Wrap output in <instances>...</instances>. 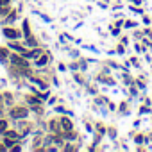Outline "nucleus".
<instances>
[{"mask_svg":"<svg viewBox=\"0 0 152 152\" xmlns=\"http://www.w3.org/2000/svg\"><path fill=\"white\" fill-rule=\"evenodd\" d=\"M6 127H7V124L4 120H0V132H6Z\"/></svg>","mask_w":152,"mask_h":152,"instance_id":"nucleus-5","label":"nucleus"},{"mask_svg":"<svg viewBox=\"0 0 152 152\" xmlns=\"http://www.w3.org/2000/svg\"><path fill=\"white\" fill-rule=\"evenodd\" d=\"M4 57H6V50L0 48V59H4Z\"/></svg>","mask_w":152,"mask_h":152,"instance_id":"nucleus-9","label":"nucleus"},{"mask_svg":"<svg viewBox=\"0 0 152 152\" xmlns=\"http://www.w3.org/2000/svg\"><path fill=\"white\" fill-rule=\"evenodd\" d=\"M11 116L13 118H25L27 116V109L25 107H13L11 109Z\"/></svg>","mask_w":152,"mask_h":152,"instance_id":"nucleus-1","label":"nucleus"},{"mask_svg":"<svg viewBox=\"0 0 152 152\" xmlns=\"http://www.w3.org/2000/svg\"><path fill=\"white\" fill-rule=\"evenodd\" d=\"M15 145V141H11V140H6V147H13Z\"/></svg>","mask_w":152,"mask_h":152,"instance_id":"nucleus-7","label":"nucleus"},{"mask_svg":"<svg viewBox=\"0 0 152 152\" xmlns=\"http://www.w3.org/2000/svg\"><path fill=\"white\" fill-rule=\"evenodd\" d=\"M4 34H6L7 38H18V36H20V32H16V31H13V29H4Z\"/></svg>","mask_w":152,"mask_h":152,"instance_id":"nucleus-2","label":"nucleus"},{"mask_svg":"<svg viewBox=\"0 0 152 152\" xmlns=\"http://www.w3.org/2000/svg\"><path fill=\"white\" fill-rule=\"evenodd\" d=\"M11 61H13L15 64H20V66H25V64H27V61H25V59H22V57H18V56H13V57H11Z\"/></svg>","mask_w":152,"mask_h":152,"instance_id":"nucleus-3","label":"nucleus"},{"mask_svg":"<svg viewBox=\"0 0 152 152\" xmlns=\"http://www.w3.org/2000/svg\"><path fill=\"white\" fill-rule=\"evenodd\" d=\"M11 2V0H0V6H7Z\"/></svg>","mask_w":152,"mask_h":152,"instance_id":"nucleus-8","label":"nucleus"},{"mask_svg":"<svg viewBox=\"0 0 152 152\" xmlns=\"http://www.w3.org/2000/svg\"><path fill=\"white\" fill-rule=\"evenodd\" d=\"M61 124H63V127H64L66 131H70V129H72V124H70V120H66V118H63V120H61Z\"/></svg>","mask_w":152,"mask_h":152,"instance_id":"nucleus-4","label":"nucleus"},{"mask_svg":"<svg viewBox=\"0 0 152 152\" xmlns=\"http://www.w3.org/2000/svg\"><path fill=\"white\" fill-rule=\"evenodd\" d=\"M47 61H48V57H47V56H43V57L38 61V64H39V66H43V64H47Z\"/></svg>","mask_w":152,"mask_h":152,"instance_id":"nucleus-6","label":"nucleus"}]
</instances>
